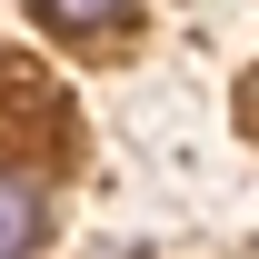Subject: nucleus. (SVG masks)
<instances>
[{
  "mask_svg": "<svg viewBox=\"0 0 259 259\" xmlns=\"http://www.w3.org/2000/svg\"><path fill=\"white\" fill-rule=\"evenodd\" d=\"M40 20H50V30H70V40H90V30H120L130 0H40Z\"/></svg>",
  "mask_w": 259,
  "mask_h": 259,
  "instance_id": "obj_2",
  "label": "nucleus"
},
{
  "mask_svg": "<svg viewBox=\"0 0 259 259\" xmlns=\"http://www.w3.org/2000/svg\"><path fill=\"white\" fill-rule=\"evenodd\" d=\"M50 239V190L30 169H0V259H30Z\"/></svg>",
  "mask_w": 259,
  "mask_h": 259,
  "instance_id": "obj_1",
  "label": "nucleus"
}]
</instances>
